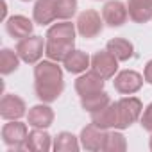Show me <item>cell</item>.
<instances>
[{
  "label": "cell",
  "instance_id": "obj_1",
  "mask_svg": "<svg viewBox=\"0 0 152 152\" xmlns=\"http://www.w3.org/2000/svg\"><path fill=\"white\" fill-rule=\"evenodd\" d=\"M64 90L63 70L56 61H39L34 66V91L41 102H56Z\"/></svg>",
  "mask_w": 152,
  "mask_h": 152
},
{
  "label": "cell",
  "instance_id": "obj_2",
  "mask_svg": "<svg viewBox=\"0 0 152 152\" xmlns=\"http://www.w3.org/2000/svg\"><path fill=\"white\" fill-rule=\"evenodd\" d=\"M75 32L77 25L70 20H59L57 23L50 25L45 36V56L50 61L63 63L64 57L75 47Z\"/></svg>",
  "mask_w": 152,
  "mask_h": 152
},
{
  "label": "cell",
  "instance_id": "obj_3",
  "mask_svg": "<svg viewBox=\"0 0 152 152\" xmlns=\"http://www.w3.org/2000/svg\"><path fill=\"white\" fill-rule=\"evenodd\" d=\"M27 124L20 120H7V124L2 127V141L9 150H27Z\"/></svg>",
  "mask_w": 152,
  "mask_h": 152
},
{
  "label": "cell",
  "instance_id": "obj_4",
  "mask_svg": "<svg viewBox=\"0 0 152 152\" xmlns=\"http://www.w3.org/2000/svg\"><path fill=\"white\" fill-rule=\"evenodd\" d=\"M20 56V59L27 64H36L41 61L43 54H45V39L41 36L31 34L23 39H18L16 48H15Z\"/></svg>",
  "mask_w": 152,
  "mask_h": 152
},
{
  "label": "cell",
  "instance_id": "obj_5",
  "mask_svg": "<svg viewBox=\"0 0 152 152\" xmlns=\"http://www.w3.org/2000/svg\"><path fill=\"white\" fill-rule=\"evenodd\" d=\"M118 102V116H120V124L118 129H129L134 122H138L141 118L143 113V104L140 99L136 97H122Z\"/></svg>",
  "mask_w": 152,
  "mask_h": 152
},
{
  "label": "cell",
  "instance_id": "obj_6",
  "mask_svg": "<svg viewBox=\"0 0 152 152\" xmlns=\"http://www.w3.org/2000/svg\"><path fill=\"white\" fill-rule=\"evenodd\" d=\"M77 32L86 38V39H93L97 38L102 29H104V18L95 11V9H86L77 16Z\"/></svg>",
  "mask_w": 152,
  "mask_h": 152
},
{
  "label": "cell",
  "instance_id": "obj_7",
  "mask_svg": "<svg viewBox=\"0 0 152 152\" xmlns=\"http://www.w3.org/2000/svg\"><path fill=\"white\" fill-rule=\"evenodd\" d=\"M143 75L134 72V70H122L120 73L115 75L113 86L120 95H134L141 90L143 86Z\"/></svg>",
  "mask_w": 152,
  "mask_h": 152
},
{
  "label": "cell",
  "instance_id": "obj_8",
  "mask_svg": "<svg viewBox=\"0 0 152 152\" xmlns=\"http://www.w3.org/2000/svg\"><path fill=\"white\" fill-rule=\"evenodd\" d=\"M91 70H95L99 75H102L106 81L113 79L116 75V70H118V59L107 48L106 50H99L91 57Z\"/></svg>",
  "mask_w": 152,
  "mask_h": 152
},
{
  "label": "cell",
  "instance_id": "obj_9",
  "mask_svg": "<svg viewBox=\"0 0 152 152\" xmlns=\"http://www.w3.org/2000/svg\"><path fill=\"white\" fill-rule=\"evenodd\" d=\"M27 115V104L15 93H6L0 100V116L4 120H20Z\"/></svg>",
  "mask_w": 152,
  "mask_h": 152
},
{
  "label": "cell",
  "instance_id": "obj_10",
  "mask_svg": "<svg viewBox=\"0 0 152 152\" xmlns=\"http://www.w3.org/2000/svg\"><path fill=\"white\" fill-rule=\"evenodd\" d=\"M106 136H107V131L106 129H100L95 124H90V125L83 127L81 136H79V141H81V147L84 150L99 152V150H104Z\"/></svg>",
  "mask_w": 152,
  "mask_h": 152
},
{
  "label": "cell",
  "instance_id": "obj_11",
  "mask_svg": "<svg viewBox=\"0 0 152 152\" xmlns=\"http://www.w3.org/2000/svg\"><path fill=\"white\" fill-rule=\"evenodd\" d=\"M102 18L104 23L109 27H122L129 20L127 4L120 2V0H109L102 7Z\"/></svg>",
  "mask_w": 152,
  "mask_h": 152
},
{
  "label": "cell",
  "instance_id": "obj_12",
  "mask_svg": "<svg viewBox=\"0 0 152 152\" xmlns=\"http://www.w3.org/2000/svg\"><path fill=\"white\" fill-rule=\"evenodd\" d=\"M104 84H106V79L102 75H99L95 70H90V72H84L81 77H77L73 86H75V91H77L79 97H88L95 91L104 90Z\"/></svg>",
  "mask_w": 152,
  "mask_h": 152
},
{
  "label": "cell",
  "instance_id": "obj_13",
  "mask_svg": "<svg viewBox=\"0 0 152 152\" xmlns=\"http://www.w3.org/2000/svg\"><path fill=\"white\" fill-rule=\"evenodd\" d=\"M27 124L36 129H48L54 124V109L47 102L32 106L27 111Z\"/></svg>",
  "mask_w": 152,
  "mask_h": 152
},
{
  "label": "cell",
  "instance_id": "obj_14",
  "mask_svg": "<svg viewBox=\"0 0 152 152\" xmlns=\"http://www.w3.org/2000/svg\"><path fill=\"white\" fill-rule=\"evenodd\" d=\"M91 124H95L100 129H118L120 116H118V102H109L104 109L91 113Z\"/></svg>",
  "mask_w": 152,
  "mask_h": 152
},
{
  "label": "cell",
  "instance_id": "obj_15",
  "mask_svg": "<svg viewBox=\"0 0 152 152\" xmlns=\"http://www.w3.org/2000/svg\"><path fill=\"white\" fill-rule=\"evenodd\" d=\"M6 31H7V34L11 38L23 39V38H27V36L32 34L34 23H32V20H29L23 15H15V16H9L6 20Z\"/></svg>",
  "mask_w": 152,
  "mask_h": 152
},
{
  "label": "cell",
  "instance_id": "obj_16",
  "mask_svg": "<svg viewBox=\"0 0 152 152\" xmlns=\"http://www.w3.org/2000/svg\"><path fill=\"white\" fill-rule=\"evenodd\" d=\"M32 20H34V23H38L41 27L57 20L56 0H36L34 9H32Z\"/></svg>",
  "mask_w": 152,
  "mask_h": 152
},
{
  "label": "cell",
  "instance_id": "obj_17",
  "mask_svg": "<svg viewBox=\"0 0 152 152\" xmlns=\"http://www.w3.org/2000/svg\"><path fill=\"white\" fill-rule=\"evenodd\" d=\"M63 66L66 72L70 73H84L90 66H91V57L83 52V50H77V48H73L63 61Z\"/></svg>",
  "mask_w": 152,
  "mask_h": 152
},
{
  "label": "cell",
  "instance_id": "obj_18",
  "mask_svg": "<svg viewBox=\"0 0 152 152\" xmlns=\"http://www.w3.org/2000/svg\"><path fill=\"white\" fill-rule=\"evenodd\" d=\"M127 11L134 23H147L152 20V0H127Z\"/></svg>",
  "mask_w": 152,
  "mask_h": 152
},
{
  "label": "cell",
  "instance_id": "obj_19",
  "mask_svg": "<svg viewBox=\"0 0 152 152\" xmlns=\"http://www.w3.org/2000/svg\"><path fill=\"white\" fill-rule=\"evenodd\" d=\"M52 136L47 132V129H36L32 127V131L27 136V150L32 152H47L52 148Z\"/></svg>",
  "mask_w": 152,
  "mask_h": 152
},
{
  "label": "cell",
  "instance_id": "obj_20",
  "mask_svg": "<svg viewBox=\"0 0 152 152\" xmlns=\"http://www.w3.org/2000/svg\"><path fill=\"white\" fill-rule=\"evenodd\" d=\"M106 48L118 59V61H129L134 56V45L125 38H113L107 41Z\"/></svg>",
  "mask_w": 152,
  "mask_h": 152
},
{
  "label": "cell",
  "instance_id": "obj_21",
  "mask_svg": "<svg viewBox=\"0 0 152 152\" xmlns=\"http://www.w3.org/2000/svg\"><path fill=\"white\" fill-rule=\"evenodd\" d=\"M109 102H111V99H109V95H107L104 90L95 91V93H91V95H88V97H81V106H83V109L88 111L90 115H91V113H97V111H100V109H104Z\"/></svg>",
  "mask_w": 152,
  "mask_h": 152
},
{
  "label": "cell",
  "instance_id": "obj_22",
  "mask_svg": "<svg viewBox=\"0 0 152 152\" xmlns=\"http://www.w3.org/2000/svg\"><path fill=\"white\" fill-rule=\"evenodd\" d=\"M52 148L56 152H77L81 148V141L77 136H73L72 132L68 131H63L59 132L56 138H54V145Z\"/></svg>",
  "mask_w": 152,
  "mask_h": 152
},
{
  "label": "cell",
  "instance_id": "obj_23",
  "mask_svg": "<svg viewBox=\"0 0 152 152\" xmlns=\"http://www.w3.org/2000/svg\"><path fill=\"white\" fill-rule=\"evenodd\" d=\"M20 56L16 50H11V48H2L0 50V73L2 75H9L13 72L18 70L20 66Z\"/></svg>",
  "mask_w": 152,
  "mask_h": 152
},
{
  "label": "cell",
  "instance_id": "obj_24",
  "mask_svg": "<svg viewBox=\"0 0 152 152\" xmlns=\"http://www.w3.org/2000/svg\"><path fill=\"white\" fill-rule=\"evenodd\" d=\"M104 150L106 152H124L127 150V140L122 132L118 131H111L106 136V143H104Z\"/></svg>",
  "mask_w": 152,
  "mask_h": 152
},
{
  "label": "cell",
  "instance_id": "obj_25",
  "mask_svg": "<svg viewBox=\"0 0 152 152\" xmlns=\"http://www.w3.org/2000/svg\"><path fill=\"white\" fill-rule=\"evenodd\" d=\"M77 13V0H56L57 20H70Z\"/></svg>",
  "mask_w": 152,
  "mask_h": 152
},
{
  "label": "cell",
  "instance_id": "obj_26",
  "mask_svg": "<svg viewBox=\"0 0 152 152\" xmlns=\"http://www.w3.org/2000/svg\"><path fill=\"white\" fill-rule=\"evenodd\" d=\"M140 124H141V127H143L145 131L152 132V102L143 109L141 118H140Z\"/></svg>",
  "mask_w": 152,
  "mask_h": 152
},
{
  "label": "cell",
  "instance_id": "obj_27",
  "mask_svg": "<svg viewBox=\"0 0 152 152\" xmlns=\"http://www.w3.org/2000/svg\"><path fill=\"white\" fill-rule=\"evenodd\" d=\"M143 79H145V83L152 84V59L147 61V64L143 68Z\"/></svg>",
  "mask_w": 152,
  "mask_h": 152
},
{
  "label": "cell",
  "instance_id": "obj_28",
  "mask_svg": "<svg viewBox=\"0 0 152 152\" xmlns=\"http://www.w3.org/2000/svg\"><path fill=\"white\" fill-rule=\"evenodd\" d=\"M148 147H150V150H152V136H150V140H148Z\"/></svg>",
  "mask_w": 152,
  "mask_h": 152
},
{
  "label": "cell",
  "instance_id": "obj_29",
  "mask_svg": "<svg viewBox=\"0 0 152 152\" xmlns=\"http://www.w3.org/2000/svg\"><path fill=\"white\" fill-rule=\"evenodd\" d=\"M22 2H29V0H22Z\"/></svg>",
  "mask_w": 152,
  "mask_h": 152
}]
</instances>
